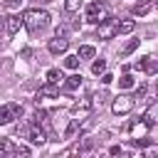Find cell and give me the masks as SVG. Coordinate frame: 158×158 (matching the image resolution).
I'll return each mask as SVG.
<instances>
[{
    "label": "cell",
    "instance_id": "9",
    "mask_svg": "<svg viewBox=\"0 0 158 158\" xmlns=\"http://www.w3.org/2000/svg\"><path fill=\"white\" fill-rule=\"evenodd\" d=\"M27 138H30V141H32L35 146H42V143L47 141V133H44V128H42L40 123H32V128H30Z\"/></svg>",
    "mask_w": 158,
    "mask_h": 158
},
{
    "label": "cell",
    "instance_id": "5",
    "mask_svg": "<svg viewBox=\"0 0 158 158\" xmlns=\"http://www.w3.org/2000/svg\"><path fill=\"white\" fill-rule=\"evenodd\" d=\"M96 35H99V40H114L116 35H118V22H114V20H104V22H99V30H96Z\"/></svg>",
    "mask_w": 158,
    "mask_h": 158
},
{
    "label": "cell",
    "instance_id": "26",
    "mask_svg": "<svg viewBox=\"0 0 158 158\" xmlns=\"http://www.w3.org/2000/svg\"><path fill=\"white\" fill-rule=\"evenodd\" d=\"M109 153H111V156H118V153H123V148H121V146H111Z\"/></svg>",
    "mask_w": 158,
    "mask_h": 158
},
{
    "label": "cell",
    "instance_id": "10",
    "mask_svg": "<svg viewBox=\"0 0 158 158\" xmlns=\"http://www.w3.org/2000/svg\"><path fill=\"white\" fill-rule=\"evenodd\" d=\"M151 7H153V2H151V0H136V2H133V15L143 17V15H148V12H151Z\"/></svg>",
    "mask_w": 158,
    "mask_h": 158
},
{
    "label": "cell",
    "instance_id": "20",
    "mask_svg": "<svg viewBox=\"0 0 158 158\" xmlns=\"http://www.w3.org/2000/svg\"><path fill=\"white\" fill-rule=\"evenodd\" d=\"M133 84H136V81H133V77H131L128 72H123V74L118 77V86H121V89H131Z\"/></svg>",
    "mask_w": 158,
    "mask_h": 158
},
{
    "label": "cell",
    "instance_id": "12",
    "mask_svg": "<svg viewBox=\"0 0 158 158\" xmlns=\"http://www.w3.org/2000/svg\"><path fill=\"white\" fill-rule=\"evenodd\" d=\"M37 96H49V99H57L59 96V89H57V84H44V86H40V91H37Z\"/></svg>",
    "mask_w": 158,
    "mask_h": 158
},
{
    "label": "cell",
    "instance_id": "14",
    "mask_svg": "<svg viewBox=\"0 0 158 158\" xmlns=\"http://www.w3.org/2000/svg\"><path fill=\"white\" fill-rule=\"evenodd\" d=\"M79 86H81V74H72V77L64 79V89H67V91H74V89H79Z\"/></svg>",
    "mask_w": 158,
    "mask_h": 158
},
{
    "label": "cell",
    "instance_id": "2",
    "mask_svg": "<svg viewBox=\"0 0 158 158\" xmlns=\"http://www.w3.org/2000/svg\"><path fill=\"white\" fill-rule=\"evenodd\" d=\"M106 15H109V10H106V5L104 2H89L86 5V22H91V25H99V22H104L106 20Z\"/></svg>",
    "mask_w": 158,
    "mask_h": 158
},
{
    "label": "cell",
    "instance_id": "16",
    "mask_svg": "<svg viewBox=\"0 0 158 158\" xmlns=\"http://www.w3.org/2000/svg\"><path fill=\"white\" fill-rule=\"evenodd\" d=\"M136 30V20H121L118 22V35H131Z\"/></svg>",
    "mask_w": 158,
    "mask_h": 158
},
{
    "label": "cell",
    "instance_id": "4",
    "mask_svg": "<svg viewBox=\"0 0 158 158\" xmlns=\"http://www.w3.org/2000/svg\"><path fill=\"white\" fill-rule=\"evenodd\" d=\"M131 109H133V99H131V96H126V94L116 96V99H114V104H111V111H114L116 116H126V114H131Z\"/></svg>",
    "mask_w": 158,
    "mask_h": 158
},
{
    "label": "cell",
    "instance_id": "18",
    "mask_svg": "<svg viewBox=\"0 0 158 158\" xmlns=\"http://www.w3.org/2000/svg\"><path fill=\"white\" fill-rule=\"evenodd\" d=\"M77 54H79V57H81V59H91V57H94V54H96V49H94V47H91V44H81V47H79V52H77Z\"/></svg>",
    "mask_w": 158,
    "mask_h": 158
},
{
    "label": "cell",
    "instance_id": "13",
    "mask_svg": "<svg viewBox=\"0 0 158 158\" xmlns=\"http://www.w3.org/2000/svg\"><path fill=\"white\" fill-rule=\"evenodd\" d=\"M47 81L59 86V84L64 81V74H62V69H54V67H52V69H47Z\"/></svg>",
    "mask_w": 158,
    "mask_h": 158
},
{
    "label": "cell",
    "instance_id": "28",
    "mask_svg": "<svg viewBox=\"0 0 158 158\" xmlns=\"http://www.w3.org/2000/svg\"><path fill=\"white\" fill-rule=\"evenodd\" d=\"M143 96H146V86L141 84V86H138V91H136V99H143Z\"/></svg>",
    "mask_w": 158,
    "mask_h": 158
},
{
    "label": "cell",
    "instance_id": "17",
    "mask_svg": "<svg viewBox=\"0 0 158 158\" xmlns=\"http://www.w3.org/2000/svg\"><path fill=\"white\" fill-rule=\"evenodd\" d=\"M89 109H91V96H84L81 101H77V104L72 106L74 114H79V111H89Z\"/></svg>",
    "mask_w": 158,
    "mask_h": 158
},
{
    "label": "cell",
    "instance_id": "24",
    "mask_svg": "<svg viewBox=\"0 0 158 158\" xmlns=\"http://www.w3.org/2000/svg\"><path fill=\"white\" fill-rule=\"evenodd\" d=\"M2 5H5L7 10H20V5H22V0H2Z\"/></svg>",
    "mask_w": 158,
    "mask_h": 158
},
{
    "label": "cell",
    "instance_id": "22",
    "mask_svg": "<svg viewBox=\"0 0 158 158\" xmlns=\"http://www.w3.org/2000/svg\"><path fill=\"white\" fill-rule=\"evenodd\" d=\"M138 42H141V40H131V42H128V44L123 47V52H121V54H123V57H128V54H133V52L138 49Z\"/></svg>",
    "mask_w": 158,
    "mask_h": 158
},
{
    "label": "cell",
    "instance_id": "21",
    "mask_svg": "<svg viewBox=\"0 0 158 158\" xmlns=\"http://www.w3.org/2000/svg\"><path fill=\"white\" fill-rule=\"evenodd\" d=\"M91 72H94L96 77H99V74H104V72H106V59H96V62L91 64Z\"/></svg>",
    "mask_w": 158,
    "mask_h": 158
},
{
    "label": "cell",
    "instance_id": "27",
    "mask_svg": "<svg viewBox=\"0 0 158 158\" xmlns=\"http://www.w3.org/2000/svg\"><path fill=\"white\" fill-rule=\"evenodd\" d=\"M101 81H104V84H111V81H114V77H111V74H106V72H104V74H101Z\"/></svg>",
    "mask_w": 158,
    "mask_h": 158
},
{
    "label": "cell",
    "instance_id": "3",
    "mask_svg": "<svg viewBox=\"0 0 158 158\" xmlns=\"http://www.w3.org/2000/svg\"><path fill=\"white\" fill-rule=\"evenodd\" d=\"M20 114H22L20 104H5V106H0V126L12 123L15 118H20Z\"/></svg>",
    "mask_w": 158,
    "mask_h": 158
},
{
    "label": "cell",
    "instance_id": "15",
    "mask_svg": "<svg viewBox=\"0 0 158 158\" xmlns=\"http://www.w3.org/2000/svg\"><path fill=\"white\" fill-rule=\"evenodd\" d=\"M79 128H81L79 118H72V121L67 123V128H64V138H74V136L79 133Z\"/></svg>",
    "mask_w": 158,
    "mask_h": 158
},
{
    "label": "cell",
    "instance_id": "30",
    "mask_svg": "<svg viewBox=\"0 0 158 158\" xmlns=\"http://www.w3.org/2000/svg\"><path fill=\"white\" fill-rule=\"evenodd\" d=\"M0 25H2V20H0Z\"/></svg>",
    "mask_w": 158,
    "mask_h": 158
},
{
    "label": "cell",
    "instance_id": "29",
    "mask_svg": "<svg viewBox=\"0 0 158 158\" xmlns=\"http://www.w3.org/2000/svg\"><path fill=\"white\" fill-rule=\"evenodd\" d=\"M0 49H2V42H0Z\"/></svg>",
    "mask_w": 158,
    "mask_h": 158
},
{
    "label": "cell",
    "instance_id": "19",
    "mask_svg": "<svg viewBox=\"0 0 158 158\" xmlns=\"http://www.w3.org/2000/svg\"><path fill=\"white\" fill-rule=\"evenodd\" d=\"M79 62H81L79 54H69V57H64V67H67V69H79Z\"/></svg>",
    "mask_w": 158,
    "mask_h": 158
},
{
    "label": "cell",
    "instance_id": "1",
    "mask_svg": "<svg viewBox=\"0 0 158 158\" xmlns=\"http://www.w3.org/2000/svg\"><path fill=\"white\" fill-rule=\"evenodd\" d=\"M22 20H25V27H27L32 35L49 27V12H47V10H40V7H32V10L22 12Z\"/></svg>",
    "mask_w": 158,
    "mask_h": 158
},
{
    "label": "cell",
    "instance_id": "11",
    "mask_svg": "<svg viewBox=\"0 0 158 158\" xmlns=\"http://www.w3.org/2000/svg\"><path fill=\"white\" fill-rule=\"evenodd\" d=\"M15 153H17V146L12 143V138H2V141H0V158L15 156Z\"/></svg>",
    "mask_w": 158,
    "mask_h": 158
},
{
    "label": "cell",
    "instance_id": "23",
    "mask_svg": "<svg viewBox=\"0 0 158 158\" xmlns=\"http://www.w3.org/2000/svg\"><path fill=\"white\" fill-rule=\"evenodd\" d=\"M81 7V0H64V10L67 12H77Z\"/></svg>",
    "mask_w": 158,
    "mask_h": 158
},
{
    "label": "cell",
    "instance_id": "6",
    "mask_svg": "<svg viewBox=\"0 0 158 158\" xmlns=\"http://www.w3.org/2000/svg\"><path fill=\"white\" fill-rule=\"evenodd\" d=\"M67 47H69V40L67 37H59V35H54V40H49V44H47V49L52 54H64Z\"/></svg>",
    "mask_w": 158,
    "mask_h": 158
},
{
    "label": "cell",
    "instance_id": "7",
    "mask_svg": "<svg viewBox=\"0 0 158 158\" xmlns=\"http://www.w3.org/2000/svg\"><path fill=\"white\" fill-rule=\"evenodd\" d=\"M136 69H143L146 74H156L158 72V59L156 57H141L136 62Z\"/></svg>",
    "mask_w": 158,
    "mask_h": 158
},
{
    "label": "cell",
    "instance_id": "25",
    "mask_svg": "<svg viewBox=\"0 0 158 158\" xmlns=\"http://www.w3.org/2000/svg\"><path fill=\"white\" fill-rule=\"evenodd\" d=\"M15 156H25V158H27V156H30V148H27V146H17V153H15Z\"/></svg>",
    "mask_w": 158,
    "mask_h": 158
},
{
    "label": "cell",
    "instance_id": "8",
    "mask_svg": "<svg viewBox=\"0 0 158 158\" xmlns=\"http://www.w3.org/2000/svg\"><path fill=\"white\" fill-rule=\"evenodd\" d=\"M22 25H25V20H22L20 15H10V17H5V32H7V35H17Z\"/></svg>",
    "mask_w": 158,
    "mask_h": 158
}]
</instances>
